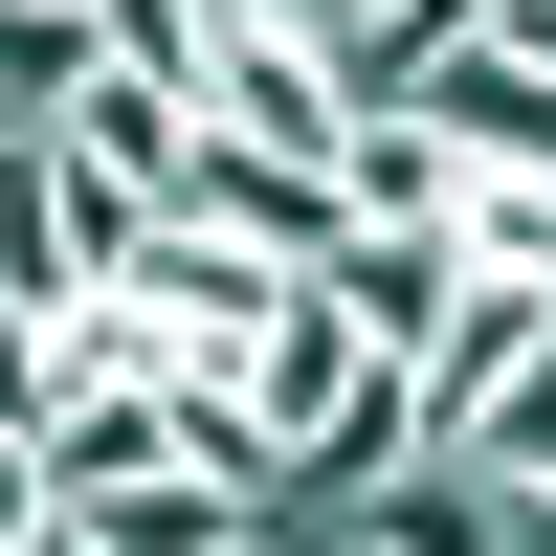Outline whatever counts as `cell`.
I'll return each instance as SVG.
<instances>
[{
	"mask_svg": "<svg viewBox=\"0 0 556 556\" xmlns=\"http://www.w3.org/2000/svg\"><path fill=\"white\" fill-rule=\"evenodd\" d=\"M156 223H201V245H267V267H312V245H334V156H245V134H178Z\"/></svg>",
	"mask_w": 556,
	"mask_h": 556,
	"instance_id": "obj_1",
	"label": "cell"
},
{
	"mask_svg": "<svg viewBox=\"0 0 556 556\" xmlns=\"http://www.w3.org/2000/svg\"><path fill=\"white\" fill-rule=\"evenodd\" d=\"M334 45H267V23H201V134H245V156H334Z\"/></svg>",
	"mask_w": 556,
	"mask_h": 556,
	"instance_id": "obj_2",
	"label": "cell"
},
{
	"mask_svg": "<svg viewBox=\"0 0 556 556\" xmlns=\"http://www.w3.org/2000/svg\"><path fill=\"white\" fill-rule=\"evenodd\" d=\"M312 290H334L379 356H424V334H445V290H468V245H445V223H334V245H312Z\"/></svg>",
	"mask_w": 556,
	"mask_h": 556,
	"instance_id": "obj_3",
	"label": "cell"
},
{
	"mask_svg": "<svg viewBox=\"0 0 556 556\" xmlns=\"http://www.w3.org/2000/svg\"><path fill=\"white\" fill-rule=\"evenodd\" d=\"M112 290L156 312L178 356H245V334H267V290H290V267H267V245H201V223H156V245H134Z\"/></svg>",
	"mask_w": 556,
	"mask_h": 556,
	"instance_id": "obj_4",
	"label": "cell"
},
{
	"mask_svg": "<svg viewBox=\"0 0 556 556\" xmlns=\"http://www.w3.org/2000/svg\"><path fill=\"white\" fill-rule=\"evenodd\" d=\"M89 556H245L267 534V490H223V468H112V490H67Z\"/></svg>",
	"mask_w": 556,
	"mask_h": 556,
	"instance_id": "obj_5",
	"label": "cell"
},
{
	"mask_svg": "<svg viewBox=\"0 0 556 556\" xmlns=\"http://www.w3.org/2000/svg\"><path fill=\"white\" fill-rule=\"evenodd\" d=\"M445 468H468V490H556V312H534V334H513V356L468 379V424H445Z\"/></svg>",
	"mask_w": 556,
	"mask_h": 556,
	"instance_id": "obj_6",
	"label": "cell"
},
{
	"mask_svg": "<svg viewBox=\"0 0 556 556\" xmlns=\"http://www.w3.org/2000/svg\"><path fill=\"white\" fill-rule=\"evenodd\" d=\"M45 134H67V156H112L134 201H156V178H178V134H201V112H178L156 67H112V45H89V67H67V112H45Z\"/></svg>",
	"mask_w": 556,
	"mask_h": 556,
	"instance_id": "obj_7",
	"label": "cell"
},
{
	"mask_svg": "<svg viewBox=\"0 0 556 556\" xmlns=\"http://www.w3.org/2000/svg\"><path fill=\"white\" fill-rule=\"evenodd\" d=\"M156 379H178V334L134 290H67V312H45V401H156Z\"/></svg>",
	"mask_w": 556,
	"mask_h": 556,
	"instance_id": "obj_8",
	"label": "cell"
},
{
	"mask_svg": "<svg viewBox=\"0 0 556 556\" xmlns=\"http://www.w3.org/2000/svg\"><path fill=\"white\" fill-rule=\"evenodd\" d=\"M334 223H445V134L424 112H334Z\"/></svg>",
	"mask_w": 556,
	"mask_h": 556,
	"instance_id": "obj_9",
	"label": "cell"
},
{
	"mask_svg": "<svg viewBox=\"0 0 556 556\" xmlns=\"http://www.w3.org/2000/svg\"><path fill=\"white\" fill-rule=\"evenodd\" d=\"M445 245H468L490 290H534V312H556V178H445Z\"/></svg>",
	"mask_w": 556,
	"mask_h": 556,
	"instance_id": "obj_10",
	"label": "cell"
},
{
	"mask_svg": "<svg viewBox=\"0 0 556 556\" xmlns=\"http://www.w3.org/2000/svg\"><path fill=\"white\" fill-rule=\"evenodd\" d=\"M67 67H89V23H45V0H0V134H45V112H67Z\"/></svg>",
	"mask_w": 556,
	"mask_h": 556,
	"instance_id": "obj_11",
	"label": "cell"
},
{
	"mask_svg": "<svg viewBox=\"0 0 556 556\" xmlns=\"http://www.w3.org/2000/svg\"><path fill=\"white\" fill-rule=\"evenodd\" d=\"M468 45H490V67H534V89H556V0H490Z\"/></svg>",
	"mask_w": 556,
	"mask_h": 556,
	"instance_id": "obj_12",
	"label": "cell"
},
{
	"mask_svg": "<svg viewBox=\"0 0 556 556\" xmlns=\"http://www.w3.org/2000/svg\"><path fill=\"white\" fill-rule=\"evenodd\" d=\"M0 424H45V312H0Z\"/></svg>",
	"mask_w": 556,
	"mask_h": 556,
	"instance_id": "obj_13",
	"label": "cell"
},
{
	"mask_svg": "<svg viewBox=\"0 0 556 556\" xmlns=\"http://www.w3.org/2000/svg\"><path fill=\"white\" fill-rule=\"evenodd\" d=\"M223 23H267V45H334V23H356V0H223Z\"/></svg>",
	"mask_w": 556,
	"mask_h": 556,
	"instance_id": "obj_14",
	"label": "cell"
},
{
	"mask_svg": "<svg viewBox=\"0 0 556 556\" xmlns=\"http://www.w3.org/2000/svg\"><path fill=\"white\" fill-rule=\"evenodd\" d=\"M23 556H89V513H67V490H45V513H23Z\"/></svg>",
	"mask_w": 556,
	"mask_h": 556,
	"instance_id": "obj_15",
	"label": "cell"
},
{
	"mask_svg": "<svg viewBox=\"0 0 556 556\" xmlns=\"http://www.w3.org/2000/svg\"><path fill=\"white\" fill-rule=\"evenodd\" d=\"M245 556H312V534H290V513H267V534H245Z\"/></svg>",
	"mask_w": 556,
	"mask_h": 556,
	"instance_id": "obj_16",
	"label": "cell"
},
{
	"mask_svg": "<svg viewBox=\"0 0 556 556\" xmlns=\"http://www.w3.org/2000/svg\"><path fill=\"white\" fill-rule=\"evenodd\" d=\"M45 23H89V0H45Z\"/></svg>",
	"mask_w": 556,
	"mask_h": 556,
	"instance_id": "obj_17",
	"label": "cell"
}]
</instances>
